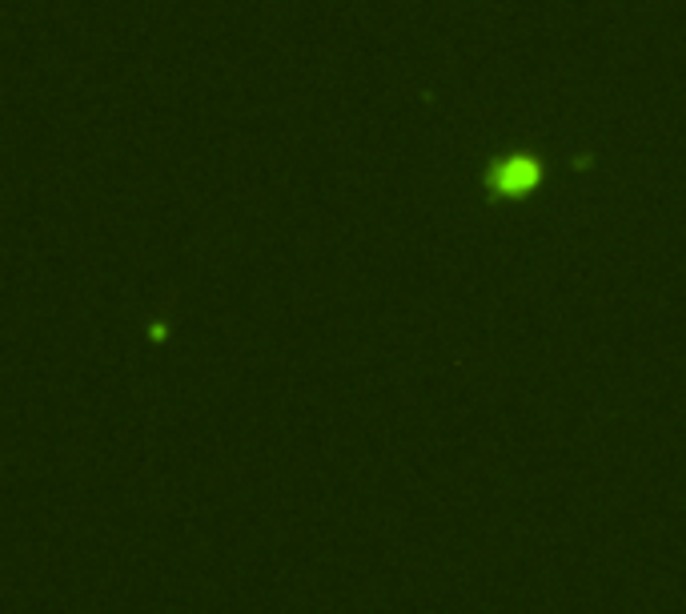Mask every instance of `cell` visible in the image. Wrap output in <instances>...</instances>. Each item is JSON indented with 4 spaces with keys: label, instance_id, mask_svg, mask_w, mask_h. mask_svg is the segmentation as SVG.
<instances>
[{
    "label": "cell",
    "instance_id": "cell-1",
    "mask_svg": "<svg viewBox=\"0 0 686 614\" xmlns=\"http://www.w3.org/2000/svg\"><path fill=\"white\" fill-rule=\"evenodd\" d=\"M538 177H542V165H538V157H530V153H510V157L498 161L494 173H490L494 193H506V197L530 193V189L538 185Z\"/></svg>",
    "mask_w": 686,
    "mask_h": 614
}]
</instances>
